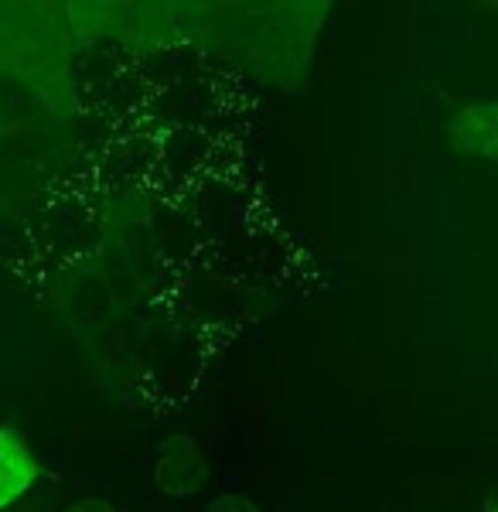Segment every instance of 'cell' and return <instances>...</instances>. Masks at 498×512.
<instances>
[{
  "mask_svg": "<svg viewBox=\"0 0 498 512\" xmlns=\"http://www.w3.org/2000/svg\"><path fill=\"white\" fill-rule=\"evenodd\" d=\"M212 465L205 458V451L198 448L195 437L174 434L157 448L154 458V485L168 499H188V495L202 492L209 485Z\"/></svg>",
  "mask_w": 498,
  "mask_h": 512,
  "instance_id": "obj_1",
  "label": "cell"
},
{
  "mask_svg": "<svg viewBox=\"0 0 498 512\" xmlns=\"http://www.w3.org/2000/svg\"><path fill=\"white\" fill-rule=\"evenodd\" d=\"M35 478H38V458L18 437V431L0 427V509L18 502L35 485Z\"/></svg>",
  "mask_w": 498,
  "mask_h": 512,
  "instance_id": "obj_2",
  "label": "cell"
},
{
  "mask_svg": "<svg viewBox=\"0 0 498 512\" xmlns=\"http://www.w3.org/2000/svg\"><path fill=\"white\" fill-rule=\"evenodd\" d=\"M454 134L461 144H468L471 151H481L485 158L495 154V110L492 106H475V110H464L461 120L454 123Z\"/></svg>",
  "mask_w": 498,
  "mask_h": 512,
  "instance_id": "obj_3",
  "label": "cell"
},
{
  "mask_svg": "<svg viewBox=\"0 0 498 512\" xmlns=\"http://www.w3.org/2000/svg\"><path fill=\"white\" fill-rule=\"evenodd\" d=\"M205 512H263L260 506H256L249 495H239V492H226V495H219V499H212L209 502V509Z\"/></svg>",
  "mask_w": 498,
  "mask_h": 512,
  "instance_id": "obj_4",
  "label": "cell"
},
{
  "mask_svg": "<svg viewBox=\"0 0 498 512\" xmlns=\"http://www.w3.org/2000/svg\"><path fill=\"white\" fill-rule=\"evenodd\" d=\"M69 512H116V506H110L106 499H82Z\"/></svg>",
  "mask_w": 498,
  "mask_h": 512,
  "instance_id": "obj_5",
  "label": "cell"
}]
</instances>
